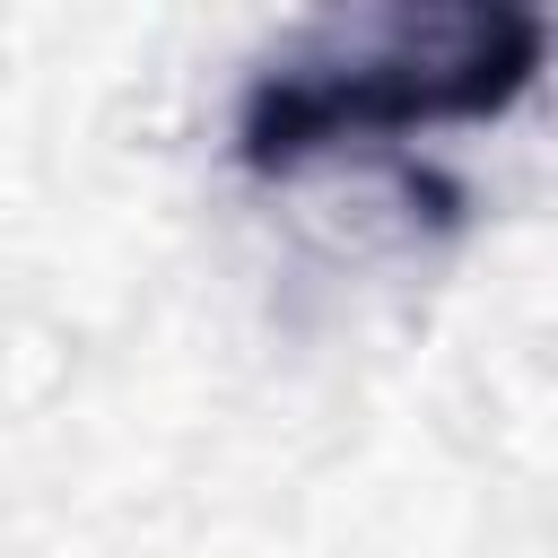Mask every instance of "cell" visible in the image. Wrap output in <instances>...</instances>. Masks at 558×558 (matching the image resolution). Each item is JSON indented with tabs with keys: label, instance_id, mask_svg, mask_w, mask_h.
Here are the masks:
<instances>
[{
	"label": "cell",
	"instance_id": "obj_1",
	"mask_svg": "<svg viewBox=\"0 0 558 558\" xmlns=\"http://www.w3.org/2000/svg\"><path fill=\"white\" fill-rule=\"evenodd\" d=\"M549 52V26L532 9H349L296 26L235 113V157L262 174H288L305 157L401 140L436 122H488L506 113Z\"/></svg>",
	"mask_w": 558,
	"mask_h": 558
}]
</instances>
